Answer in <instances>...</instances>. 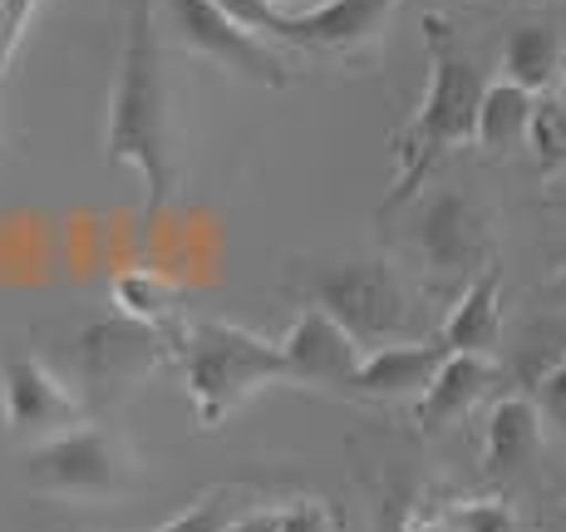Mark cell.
<instances>
[{
    "label": "cell",
    "instance_id": "cell-1",
    "mask_svg": "<svg viewBox=\"0 0 566 532\" xmlns=\"http://www.w3.org/2000/svg\"><path fill=\"white\" fill-rule=\"evenodd\" d=\"M108 163H128L144 178V217H158L182 188V154L178 128H172L168 74H163V45L148 20V6H128L124 54H118V80L108 94V128H104Z\"/></svg>",
    "mask_w": 566,
    "mask_h": 532
},
{
    "label": "cell",
    "instance_id": "cell-2",
    "mask_svg": "<svg viewBox=\"0 0 566 532\" xmlns=\"http://www.w3.org/2000/svg\"><path fill=\"white\" fill-rule=\"evenodd\" d=\"M423 60H429V90H423L413 118L395 134V188L385 198V212L419 198L429 173L453 148L478 144V108H483L488 80L483 64L463 50L453 20L423 15Z\"/></svg>",
    "mask_w": 566,
    "mask_h": 532
},
{
    "label": "cell",
    "instance_id": "cell-3",
    "mask_svg": "<svg viewBox=\"0 0 566 532\" xmlns=\"http://www.w3.org/2000/svg\"><path fill=\"white\" fill-rule=\"evenodd\" d=\"M291 291L306 296V306L331 311L355 341L399 345L423 341L429 306L409 286V277L385 257H355V262H306L291 271Z\"/></svg>",
    "mask_w": 566,
    "mask_h": 532
},
{
    "label": "cell",
    "instance_id": "cell-4",
    "mask_svg": "<svg viewBox=\"0 0 566 532\" xmlns=\"http://www.w3.org/2000/svg\"><path fill=\"white\" fill-rule=\"evenodd\" d=\"M178 365L202 429H217L256 389L291 385L281 341H266L232 321H188V331L178 335Z\"/></svg>",
    "mask_w": 566,
    "mask_h": 532
},
{
    "label": "cell",
    "instance_id": "cell-5",
    "mask_svg": "<svg viewBox=\"0 0 566 532\" xmlns=\"http://www.w3.org/2000/svg\"><path fill=\"white\" fill-rule=\"evenodd\" d=\"M138 479L128 439L108 425H74L20 459V483L50 498H118Z\"/></svg>",
    "mask_w": 566,
    "mask_h": 532
},
{
    "label": "cell",
    "instance_id": "cell-6",
    "mask_svg": "<svg viewBox=\"0 0 566 532\" xmlns=\"http://www.w3.org/2000/svg\"><path fill=\"white\" fill-rule=\"evenodd\" d=\"M413 252H419L423 271L433 286H468L478 271L493 267V222L468 192L439 188L419 202L413 217Z\"/></svg>",
    "mask_w": 566,
    "mask_h": 532
},
{
    "label": "cell",
    "instance_id": "cell-7",
    "mask_svg": "<svg viewBox=\"0 0 566 532\" xmlns=\"http://www.w3.org/2000/svg\"><path fill=\"white\" fill-rule=\"evenodd\" d=\"M168 10H172V20H178L182 40H188L202 60H212L217 70H232L252 84H266V90H286L291 84L286 54L276 45H266V35L237 25L222 6H212V0H168Z\"/></svg>",
    "mask_w": 566,
    "mask_h": 532
},
{
    "label": "cell",
    "instance_id": "cell-8",
    "mask_svg": "<svg viewBox=\"0 0 566 532\" xmlns=\"http://www.w3.org/2000/svg\"><path fill=\"white\" fill-rule=\"evenodd\" d=\"M0 415H6L10 439L45 444L80 425V395L40 355H6L0 361Z\"/></svg>",
    "mask_w": 566,
    "mask_h": 532
},
{
    "label": "cell",
    "instance_id": "cell-9",
    "mask_svg": "<svg viewBox=\"0 0 566 532\" xmlns=\"http://www.w3.org/2000/svg\"><path fill=\"white\" fill-rule=\"evenodd\" d=\"M281 351H286L291 379L296 385H315V389H335V395H350L355 375L365 365V341H355L331 311L306 306L281 335Z\"/></svg>",
    "mask_w": 566,
    "mask_h": 532
},
{
    "label": "cell",
    "instance_id": "cell-10",
    "mask_svg": "<svg viewBox=\"0 0 566 532\" xmlns=\"http://www.w3.org/2000/svg\"><path fill=\"white\" fill-rule=\"evenodd\" d=\"M168 361H178L168 335L134 325L124 316L99 321L80 335V375L94 389H134L148 371H158Z\"/></svg>",
    "mask_w": 566,
    "mask_h": 532
},
{
    "label": "cell",
    "instance_id": "cell-11",
    "mask_svg": "<svg viewBox=\"0 0 566 532\" xmlns=\"http://www.w3.org/2000/svg\"><path fill=\"white\" fill-rule=\"evenodd\" d=\"M399 0H321L306 15H286V30H281V45L296 50H360L369 40H379V30L389 25Z\"/></svg>",
    "mask_w": 566,
    "mask_h": 532
},
{
    "label": "cell",
    "instance_id": "cell-12",
    "mask_svg": "<svg viewBox=\"0 0 566 532\" xmlns=\"http://www.w3.org/2000/svg\"><path fill=\"white\" fill-rule=\"evenodd\" d=\"M449 355L453 351L439 341V335H433V341L379 345V351L365 355L360 375H355V385H350V399H409V395H423Z\"/></svg>",
    "mask_w": 566,
    "mask_h": 532
},
{
    "label": "cell",
    "instance_id": "cell-13",
    "mask_svg": "<svg viewBox=\"0 0 566 532\" xmlns=\"http://www.w3.org/2000/svg\"><path fill=\"white\" fill-rule=\"evenodd\" d=\"M493 379H497V365L488 355H449L439 365V375H433V385L413 399V425H419V434H439L468 419L478 409V399L493 389Z\"/></svg>",
    "mask_w": 566,
    "mask_h": 532
},
{
    "label": "cell",
    "instance_id": "cell-14",
    "mask_svg": "<svg viewBox=\"0 0 566 532\" xmlns=\"http://www.w3.org/2000/svg\"><path fill=\"white\" fill-rule=\"evenodd\" d=\"M439 341L453 355H493L503 341V271L488 267L459 291L453 311L439 325Z\"/></svg>",
    "mask_w": 566,
    "mask_h": 532
},
{
    "label": "cell",
    "instance_id": "cell-15",
    "mask_svg": "<svg viewBox=\"0 0 566 532\" xmlns=\"http://www.w3.org/2000/svg\"><path fill=\"white\" fill-rule=\"evenodd\" d=\"M537 453H542V405L527 395L497 399L483 434V473L488 479H513Z\"/></svg>",
    "mask_w": 566,
    "mask_h": 532
},
{
    "label": "cell",
    "instance_id": "cell-16",
    "mask_svg": "<svg viewBox=\"0 0 566 532\" xmlns=\"http://www.w3.org/2000/svg\"><path fill=\"white\" fill-rule=\"evenodd\" d=\"M108 301H114V316L168 335L172 351H178V335L188 331V316H182V291L163 271H148V267L118 271L114 286H108Z\"/></svg>",
    "mask_w": 566,
    "mask_h": 532
},
{
    "label": "cell",
    "instance_id": "cell-17",
    "mask_svg": "<svg viewBox=\"0 0 566 532\" xmlns=\"http://www.w3.org/2000/svg\"><path fill=\"white\" fill-rule=\"evenodd\" d=\"M532 114H537V94L532 90H522L513 80L488 84L483 108H478V148L488 158H507L513 148H527Z\"/></svg>",
    "mask_w": 566,
    "mask_h": 532
},
{
    "label": "cell",
    "instance_id": "cell-18",
    "mask_svg": "<svg viewBox=\"0 0 566 532\" xmlns=\"http://www.w3.org/2000/svg\"><path fill=\"white\" fill-rule=\"evenodd\" d=\"M566 70V45L552 25H517L503 45V74L522 90L542 94L552 84H562Z\"/></svg>",
    "mask_w": 566,
    "mask_h": 532
},
{
    "label": "cell",
    "instance_id": "cell-19",
    "mask_svg": "<svg viewBox=\"0 0 566 532\" xmlns=\"http://www.w3.org/2000/svg\"><path fill=\"white\" fill-rule=\"evenodd\" d=\"M532 158H537L542 178H562L566 173V100H537L532 114Z\"/></svg>",
    "mask_w": 566,
    "mask_h": 532
},
{
    "label": "cell",
    "instance_id": "cell-20",
    "mask_svg": "<svg viewBox=\"0 0 566 532\" xmlns=\"http://www.w3.org/2000/svg\"><path fill=\"white\" fill-rule=\"evenodd\" d=\"M449 532H527L503 498H463L449 508Z\"/></svg>",
    "mask_w": 566,
    "mask_h": 532
},
{
    "label": "cell",
    "instance_id": "cell-21",
    "mask_svg": "<svg viewBox=\"0 0 566 532\" xmlns=\"http://www.w3.org/2000/svg\"><path fill=\"white\" fill-rule=\"evenodd\" d=\"M232 523H237V513H232V488H212V493L198 498L188 513L168 518V523H163L158 532H227Z\"/></svg>",
    "mask_w": 566,
    "mask_h": 532
},
{
    "label": "cell",
    "instance_id": "cell-22",
    "mask_svg": "<svg viewBox=\"0 0 566 532\" xmlns=\"http://www.w3.org/2000/svg\"><path fill=\"white\" fill-rule=\"evenodd\" d=\"M212 6H222L237 25L256 30L266 40H281V30H286V10H276L271 0H212Z\"/></svg>",
    "mask_w": 566,
    "mask_h": 532
},
{
    "label": "cell",
    "instance_id": "cell-23",
    "mask_svg": "<svg viewBox=\"0 0 566 532\" xmlns=\"http://www.w3.org/2000/svg\"><path fill=\"white\" fill-rule=\"evenodd\" d=\"M286 532H340V513L325 498H296L286 503Z\"/></svg>",
    "mask_w": 566,
    "mask_h": 532
},
{
    "label": "cell",
    "instance_id": "cell-24",
    "mask_svg": "<svg viewBox=\"0 0 566 532\" xmlns=\"http://www.w3.org/2000/svg\"><path fill=\"white\" fill-rule=\"evenodd\" d=\"M537 395H542V409H547V415L566 429V361H562V365H552V371L542 375Z\"/></svg>",
    "mask_w": 566,
    "mask_h": 532
},
{
    "label": "cell",
    "instance_id": "cell-25",
    "mask_svg": "<svg viewBox=\"0 0 566 532\" xmlns=\"http://www.w3.org/2000/svg\"><path fill=\"white\" fill-rule=\"evenodd\" d=\"M227 532H286V503L276 508H252V513H237V523Z\"/></svg>",
    "mask_w": 566,
    "mask_h": 532
},
{
    "label": "cell",
    "instance_id": "cell-26",
    "mask_svg": "<svg viewBox=\"0 0 566 532\" xmlns=\"http://www.w3.org/2000/svg\"><path fill=\"white\" fill-rule=\"evenodd\" d=\"M10 50H15V30H10V6L0 0V64L10 60Z\"/></svg>",
    "mask_w": 566,
    "mask_h": 532
},
{
    "label": "cell",
    "instance_id": "cell-27",
    "mask_svg": "<svg viewBox=\"0 0 566 532\" xmlns=\"http://www.w3.org/2000/svg\"><path fill=\"white\" fill-rule=\"evenodd\" d=\"M6 6H10V30H15V40H20V30H25L30 10H35L40 0H6Z\"/></svg>",
    "mask_w": 566,
    "mask_h": 532
},
{
    "label": "cell",
    "instance_id": "cell-28",
    "mask_svg": "<svg viewBox=\"0 0 566 532\" xmlns=\"http://www.w3.org/2000/svg\"><path fill=\"white\" fill-rule=\"evenodd\" d=\"M547 291H557V296H566V262H562V267L547 277Z\"/></svg>",
    "mask_w": 566,
    "mask_h": 532
},
{
    "label": "cell",
    "instance_id": "cell-29",
    "mask_svg": "<svg viewBox=\"0 0 566 532\" xmlns=\"http://www.w3.org/2000/svg\"><path fill=\"white\" fill-rule=\"evenodd\" d=\"M557 532H566V498H562V508H557Z\"/></svg>",
    "mask_w": 566,
    "mask_h": 532
},
{
    "label": "cell",
    "instance_id": "cell-30",
    "mask_svg": "<svg viewBox=\"0 0 566 532\" xmlns=\"http://www.w3.org/2000/svg\"><path fill=\"white\" fill-rule=\"evenodd\" d=\"M557 90H562V100H566V70H562V84H557Z\"/></svg>",
    "mask_w": 566,
    "mask_h": 532
},
{
    "label": "cell",
    "instance_id": "cell-31",
    "mask_svg": "<svg viewBox=\"0 0 566 532\" xmlns=\"http://www.w3.org/2000/svg\"><path fill=\"white\" fill-rule=\"evenodd\" d=\"M271 6H276V10H281V6H286V0H271Z\"/></svg>",
    "mask_w": 566,
    "mask_h": 532
}]
</instances>
